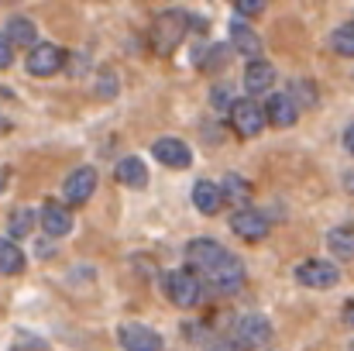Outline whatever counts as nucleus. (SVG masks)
<instances>
[{
  "label": "nucleus",
  "instance_id": "obj_1",
  "mask_svg": "<svg viewBox=\"0 0 354 351\" xmlns=\"http://www.w3.org/2000/svg\"><path fill=\"white\" fill-rule=\"evenodd\" d=\"M162 289H165V296H169L176 307H186V310L203 300V282H200V276H196V272H186V269L165 272V276H162Z\"/></svg>",
  "mask_w": 354,
  "mask_h": 351
},
{
  "label": "nucleus",
  "instance_id": "obj_2",
  "mask_svg": "<svg viewBox=\"0 0 354 351\" xmlns=\"http://www.w3.org/2000/svg\"><path fill=\"white\" fill-rule=\"evenodd\" d=\"M183 35H186V14L183 10H165V14H158V21L151 28V48L158 55H169L183 42Z\"/></svg>",
  "mask_w": 354,
  "mask_h": 351
},
{
  "label": "nucleus",
  "instance_id": "obj_3",
  "mask_svg": "<svg viewBox=\"0 0 354 351\" xmlns=\"http://www.w3.org/2000/svg\"><path fill=\"white\" fill-rule=\"evenodd\" d=\"M186 258H189V265L196 269V276L200 272H217V265L227 258V251L217 244V241H210V237H196V241H189L186 244Z\"/></svg>",
  "mask_w": 354,
  "mask_h": 351
},
{
  "label": "nucleus",
  "instance_id": "obj_4",
  "mask_svg": "<svg viewBox=\"0 0 354 351\" xmlns=\"http://www.w3.org/2000/svg\"><path fill=\"white\" fill-rule=\"evenodd\" d=\"M296 279H299L303 286H310V289H330V286L341 279V272H337V265H334V262L310 258V262L296 265Z\"/></svg>",
  "mask_w": 354,
  "mask_h": 351
},
{
  "label": "nucleus",
  "instance_id": "obj_5",
  "mask_svg": "<svg viewBox=\"0 0 354 351\" xmlns=\"http://www.w3.org/2000/svg\"><path fill=\"white\" fill-rule=\"evenodd\" d=\"M231 124H234V131L241 138H254L268 120H265V107H258L251 97H244V100H237L234 107H231Z\"/></svg>",
  "mask_w": 354,
  "mask_h": 351
},
{
  "label": "nucleus",
  "instance_id": "obj_6",
  "mask_svg": "<svg viewBox=\"0 0 354 351\" xmlns=\"http://www.w3.org/2000/svg\"><path fill=\"white\" fill-rule=\"evenodd\" d=\"M62 59H66V52H62L59 45L41 42V45H35V48L28 52L24 69H28L31 76H52V73H59V69H62Z\"/></svg>",
  "mask_w": 354,
  "mask_h": 351
},
{
  "label": "nucleus",
  "instance_id": "obj_7",
  "mask_svg": "<svg viewBox=\"0 0 354 351\" xmlns=\"http://www.w3.org/2000/svg\"><path fill=\"white\" fill-rule=\"evenodd\" d=\"M272 338V324L261 314H244L237 321V345L241 348H261Z\"/></svg>",
  "mask_w": 354,
  "mask_h": 351
},
{
  "label": "nucleus",
  "instance_id": "obj_8",
  "mask_svg": "<svg viewBox=\"0 0 354 351\" xmlns=\"http://www.w3.org/2000/svg\"><path fill=\"white\" fill-rule=\"evenodd\" d=\"M93 190H97V169L83 165V169L69 172V179L62 186V197H66V204H86L93 197Z\"/></svg>",
  "mask_w": 354,
  "mask_h": 351
},
{
  "label": "nucleus",
  "instance_id": "obj_9",
  "mask_svg": "<svg viewBox=\"0 0 354 351\" xmlns=\"http://www.w3.org/2000/svg\"><path fill=\"white\" fill-rule=\"evenodd\" d=\"M231 228L241 241H265L268 237V221H265V214H258V210H251V207H244V210H237L234 217H231Z\"/></svg>",
  "mask_w": 354,
  "mask_h": 351
},
{
  "label": "nucleus",
  "instance_id": "obj_10",
  "mask_svg": "<svg viewBox=\"0 0 354 351\" xmlns=\"http://www.w3.org/2000/svg\"><path fill=\"white\" fill-rule=\"evenodd\" d=\"M151 152H155V159H158L162 165H169V169H186V165L193 162L189 145L179 141V138H158V141L151 145Z\"/></svg>",
  "mask_w": 354,
  "mask_h": 351
},
{
  "label": "nucleus",
  "instance_id": "obj_11",
  "mask_svg": "<svg viewBox=\"0 0 354 351\" xmlns=\"http://www.w3.org/2000/svg\"><path fill=\"white\" fill-rule=\"evenodd\" d=\"M120 345L124 351H162V338H158V331H151L145 324H124Z\"/></svg>",
  "mask_w": 354,
  "mask_h": 351
},
{
  "label": "nucleus",
  "instance_id": "obj_12",
  "mask_svg": "<svg viewBox=\"0 0 354 351\" xmlns=\"http://www.w3.org/2000/svg\"><path fill=\"white\" fill-rule=\"evenodd\" d=\"M296 117H299V107H296V100H292L289 93H272V97H268V104H265V120H268V124H275V127H292Z\"/></svg>",
  "mask_w": 354,
  "mask_h": 351
},
{
  "label": "nucleus",
  "instance_id": "obj_13",
  "mask_svg": "<svg viewBox=\"0 0 354 351\" xmlns=\"http://www.w3.org/2000/svg\"><path fill=\"white\" fill-rule=\"evenodd\" d=\"M214 282H217V293H241V286H244V265H241V258L227 251V258L217 265V272H214Z\"/></svg>",
  "mask_w": 354,
  "mask_h": 351
},
{
  "label": "nucleus",
  "instance_id": "obj_14",
  "mask_svg": "<svg viewBox=\"0 0 354 351\" xmlns=\"http://www.w3.org/2000/svg\"><path fill=\"white\" fill-rule=\"evenodd\" d=\"M272 83H275V69H272V62H265V59L248 62V69H244V90H248L251 100H254L258 93L272 90Z\"/></svg>",
  "mask_w": 354,
  "mask_h": 351
},
{
  "label": "nucleus",
  "instance_id": "obj_15",
  "mask_svg": "<svg viewBox=\"0 0 354 351\" xmlns=\"http://www.w3.org/2000/svg\"><path fill=\"white\" fill-rule=\"evenodd\" d=\"M41 228L52 234V237L69 234L73 231V214H69V207H62L59 200H48V204L41 207Z\"/></svg>",
  "mask_w": 354,
  "mask_h": 351
},
{
  "label": "nucleus",
  "instance_id": "obj_16",
  "mask_svg": "<svg viewBox=\"0 0 354 351\" xmlns=\"http://www.w3.org/2000/svg\"><path fill=\"white\" fill-rule=\"evenodd\" d=\"M193 204H196V210H200V214L214 217V214L224 207V193H221V186H217V183L200 179V183L193 186Z\"/></svg>",
  "mask_w": 354,
  "mask_h": 351
},
{
  "label": "nucleus",
  "instance_id": "obj_17",
  "mask_svg": "<svg viewBox=\"0 0 354 351\" xmlns=\"http://www.w3.org/2000/svg\"><path fill=\"white\" fill-rule=\"evenodd\" d=\"M114 176H118L124 186H131V190H145V186H148V169H145V162H141L138 155L120 159L118 169H114Z\"/></svg>",
  "mask_w": 354,
  "mask_h": 351
},
{
  "label": "nucleus",
  "instance_id": "obj_18",
  "mask_svg": "<svg viewBox=\"0 0 354 351\" xmlns=\"http://www.w3.org/2000/svg\"><path fill=\"white\" fill-rule=\"evenodd\" d=\"M231 42H234L237 52L248 55V59H258V52H261V38H258L248 24H241V21L231 24Z\"/></svg>",
  "mask_w": 354,
  "mask_h": 351
},
{
  "label": "nucleus",
  "instance_id": "obj_19",
  "mask_svg": "<svg viewBox=\"0 0 354 351\" xmlns=\"http://www.w3.org/2000/svg\"><path fill=\"white\" fill-rule=\"evenodd\" d=\"M7 38H10V45H28V52L35 48V24L28 21V17H10L7 21V31H3Z\"/></svg>",
  "mask_w": 354,
  "mask_h": 351
},
{
  "label": "nucleus",
  "instance_id": "obj_20",
  "mask_svg": "<svg viewBox=\"0 0 354 351\" xmlns=\"http://www.w3.org/2000/svg\"><path fill=\"white\" fill-rule=\"evenodd\" d=\"M21 269H24V251L10 237H0V272L3 276H17Z\"/></svg>",
  "mask_w": 354,
  "mask_h": 351
},
{
  "label": "nucleus",
  "instance_id": "obj_21",
  "mask_svg": "<svg viewBox=\"0 0 354 351\" xmlns=\"http://www.w3.org/2000/svg\"><path fill=\"white\" fill-rule=\"evenodd\" d=\"M221 193H224V204H244V200H251V183H244L237 172H227Z\"/></svg>",
  "mask_w": 354,
  "mask_h": 351
},
{
  "label": "nucleus",
  "instance_id": "obj_22",
  "mask_svg": "<svg viewBox=\"0 0 354 351\" xmlns=\"http://www.w3.org/2000/svg\"><path fill=\"white\" fill-rule=\"evenodd\" d=\"M327 244L337 258H354V228H334L327 234Z\"/></svg>",
  "mask_w": 354,
  "mask_h": 351
},
{
  "label": "nucleus",
  "instance_id": "obj_23",
  "mask_svg": "<svg viewBox=\"0 0 354 351\" xmlns=\"http://www.w3.org/2000/svg\"><path fill=\"white\" fill-rule=\"evenodd\" d=\"M31 228H35V210H31V207H17V210L10 214V221H7L10 241H14V237H28Z\"/></svg>",
  "mask_w": 354,
  "mask_h": 351
},
{
  "label": "nucleus",
  "instance_id": "obj_24",
  "mask_svg": "<svg viewBox=\"0 0 354 351\" xmlns=\"http://www.w3.org/2000/svg\"><path fill=\"white\" fill-rule=\"evenodd\" d=\"M330 45H334V52H337V55L354 59V21L351 24H341V28L330 35Z\"/></svg>",
  "mask_w": 354,
  "mask_h": 351
},
{
  "label": "nucleus",
  "instance_id": "obj_25",
  "mask_svg": "<svg viewBox=\"0 0 354 351\" xmlns=\"http://www.w3.org/2000/svg\"><path fill=\"white\" fill-rule=\"evenodd\" d=\"M227 55H231V52H227L224 45H214V48H210L207 55H200L196 62H200V69H203V73H217V69H224V66H227Z\"/></svg>",
  "mask_w": 354,
  "mask_h": 351
},
{
  "label": "nucleus",
  "instance_id": "obj_26",
  "mask_svg": "<svg viewBox=\"0 0 354 351\" xmlns=\"http://www.w3.org/2000/svg\"><path fill=\"white\" fill-rule=\"evenodd\" d=\"M210 104L217 107V111H227L231 114V107H234V93H231V87L224 83V87H214V93H210Z\"/></svg>",
  "mask_w": 354,
  "mask_h": 351
},
{
  "label": "nucleus",
  "instance_id": "obj_27",
  "mask_svg": "<svg viewBox=\"0 0 354 351\" xmlns=\"http://www.w3.org/2000/svg\"><path fill=\"white\" fill-rule=\"evenodd\" d=\"M234 7H237V14H261V7H265V0H234Z\"/></svg>",
  "mask_w": 354,
  "mask_h": 351
},
{
  "label": "nucleus",
  "instance_id": "obj_28",
  "mask_svg": "<svg viewBox=\"0 0 354 351\" xmlns=\"http://www.w3.org/2000/svg\"><path fill=\"white\" fill-rule=\"evenodd\" d=\"M10 55H14V45H10V38H7V35H0V69H7V66H10Z\"/></svg>",
  "mask_w": 354,
  "mask_h": 351
},
{
  "label": "nucleus",
  "instance_id": "obj_29",
  "mask_svg": "<svg viewBox=\"0 0 354 351\" xmlns=\"http://www.w3.org/2000/svg\"><path fill=\"white\" fill-rule=\"evenodd\" d=\"M114 93H118V76H114V80L107 76V80L100 83V97H114Z\"/></svg>",
  "mask_w": 354,
  "mask_h": 351
},
{
  "label": "nucleus",
  "instance_id": "obj_30",
  "mask_svg": "<svg viewBox=\"0 0 354 351\" xmlns=\"http://www.w3.org/2000/svg\"><path fill=\"white\" fill-rule=\"evenodd\" d=\"M210 351H241V345H237V341H217Z\"/></svg>",
  "mask_w": 354,
  "mask_h": 351
},
{
  "label": "nucleus",
  "instance_id": "obj_31",
  "mask_svg": "<svg viewBox=\"0 0 354 351\" xmlns=\"http://www.w3.org/2000/svg\"><path fill=\"white\" fill-rule=\"evenodd\" d=\"M344 324H348V327H354V300H348V303H344Z\"/></svg>",
  "mask_w": 354,
  "mask_h": 351
},
{
  "label": "nucleus",
  "instance_id": "obj_32",
  "mask_svg": "<svg viewBox=\"0 0 354 351\" xmlns=\"http://www.w3.org/2000/svg\"><path fill=\"white\" fill-rule=\"evenodd\" d=\"M344 145H348V152L354 155V124L348 127V131H344Z\"/></svg>",
  "mask_w": 354,
  "mask_h": 351
},
{
  "label": "nucleus",
  "instance_id": "obj_33",
  "mask_svg": "<svg viewBox=\"0 0 354 351\" xmlns=\"http://www.w3.org/2000/svg\"><path fill=\"white\" fill-rule=\"evenodd\" d=\"M3 190H7V169L0 165V193H3Z\"/></svg>",
  "mask_w": 354,
  "mask_h": 351
},
{
  "label": "nucleus",
  "instance_id": "obj_34",
  "mask_svg": "<svg viewBox=\"0 0 354 351\" xmlns=\"http://www.w3.org/2000/svg\"><path fill=\"white\" fill-rule=\"evenodd\" d=\"M14 351H21V348H14Z\"/></svg>",
  "mask_w": 354,
  "mask_h": 351
}]
</instances>
